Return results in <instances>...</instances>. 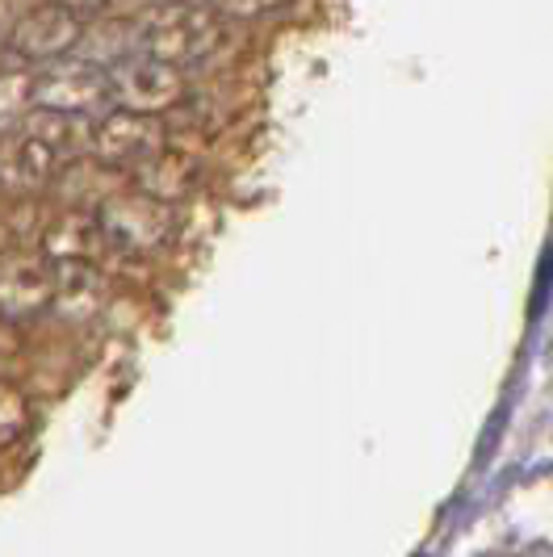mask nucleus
<instances>
[{
	"instance_id": "obj_1",
	"label": "nucleus",
	"mask_w": 553,
	"mask_h": 557,
	"mask_svg": "<svg viewBox=\"0 0 553 557\" xmlns=\"http://www.w3.org/2000/svg\"><path fill=\"white\" fill-rule=\"evenodd\" d=\"M226 38V22L206 4V0H176L160 4L143 29H138V51L164 59L172 67H197L214 55Z\"/></svg>"
},
{
	"instance_id": "obj_2",
	"label": "nucleus",
	"mask_w": 553,
	"mask_h": 557,
	"mask_svg": "<svg viewBox=\"0 0 553 557\" xmlns=\"http://www.w3.org/2000/svg\"><path fill=\"white\" fill-rule=\"evenodd\" d=\"M106 81H110L113 110L151 113V117H168L176 106H185L189 88H185V72L172 67L164 59L135 51L106 63Z\"/></svg>"
},
{
	"instance_id": "obj_3",
	"label": "nucleus",
	"mask_w": 553,
	"mask_h": 557,
	"mask_svg": "<svg viewBox=\"0 0 553 557\" xmlns=\"http://www.w3.org/2000/svg\"><path fill=\"white\" fill-rule=\"evenodd\" d=\"M168 147L164 117L131 110H106L93 117V139H88V156L110 172H126L135 176L147 160H156Z\"/></svg>"
},
{
	"instance_id": "obj_4",
	"label": "nucleus",
	"mask_w": 553,
	"mask_h": 557,
	"mask_svg": "<svg viewBox=\"0 0 553 557\" xmlns=\"http://www.w3.org/2000/svg\"><path fill=\"white\" fill-rule=\"evenodd\" d=\"M97 214H101V226H106V235H110L113 251H126V256H156V251H164L168 239H172V206L138 194V189L110 194L97 206Z\"/></svg>"
},
{
	"instance_id": "obj_5",
	"label": "nucleus",
	"mask_w": 553,
	"mask_h": 557,
	"mask_svg": "<svg viewBox=\"0 0 553 557\" xmlns=\"http://www.w3.org/2000/svg\"><path fill=\"white\" fill-rule=\"evenodd\" d=\"M34 106L76 113V117H101L106 110H113L106 67L81 63L72 55L47 63V67H34Z\"/></svg>"
},
{
	"instance_id": "obj_6",
	"label": "nucleus",
	"mask_w": 553,
	"mask_h": 557,
	"mask_svg": "<svg viewBox=\"0 0 553 557\" xmlns=\"http://www.w3.org/2000/svg\"><path fill=\"white\" fill-rule=\"evenodd\" d=\"M9 55L26 67H47L67 59L84 42V17L72 13L67 4L47 0L38 9H29L26 17H17V26L9 29Z\"/></svg>"
},
{
	"instance_id": "obj_7",
	"label": "nucleus",
	"mask_w": 553,
	"mask_h": 557,
	"mask_svg": "<svg viewBox=\"0 0 553 557\" xmlns=\"http://www.w3.org/2000/svg\"><path fill=\"white\" fill-rule=\"evenodd\" d=\"M56 294V260L42 248L0 251V319L26 323L34 314L51 310Z\"/></svg>"
},
{
	"instance_id": "obj_8",
	"label": "nucleus",
	"mask_w": 553,
	"mask_h": 557,
	"mask_svg": "<svg viewBox=\"0 0 553 557\" xmlns=\"http://www.w3.org/2000/svg\"><path fill=\"white\" fill-rule=\"evenodd\" d=\"M56 151L26 131H4L0 135V194L4 197H34L51 189L59 176Z\"/></svg>"
},
{
	"instance_id": "obj_9",
	"label": "nucleus",
	"mask_w": 553,
	"mask_h": 557,
	"mask_svg": "<svg viewBox=\"0 0 553 557\" xmlns=\"http://www.w3.org/2000/svg\"><path fill=\"white\" fill-rule=\"evenodd\" d=\"M110 302V285L101 277L97 264H81V260H56V294H51V310L67 323H93Z\"/></svg>"
},
{
	"instance_id": "obj_10",
	"label": "nucleus",
	"mask_w": 553,
	"mask_h": 557,
	"mask_svg": "<svg viewBox=\"0 0 553 557\" xmlns=\"http://www.w3.org/2000/svg\"><path fill=\"white\" fill-rule=\"evenodd\" d=\"M42 251L51 260H81V264H97L110 248V235L101 226V214L97 210H63L59 219L47 223L42 231Z\"/></svg>"
},
{
	"instance_id": "obj_11",
	"label": "nucleus",
	"mask_w": 553,
	"mask_h": 557,
	"mask_svg": "<svg viewBox=\"0 0 553 557\" xmlns=\"http://www.w3.org/2000/svg\"><path fill=\"white\" fill-rule=\"evenodd\" d=\"M131 181H135L138 194L156 197L164 206H176V201H185L197 189V160L185 156V151L164 147L156 160H147V164L138 168Z\"/></svg>"
},
{
	"instance_id": "obj_12",
	"label": "nucleus",
	"mask_w": 553,
	"mask_h": 557,
	"mask_svg": "<svg viewBox=\"0 0 553 557\" xmlns=\"http://www.w3.org/2000/svg\"><path fill=\"white\" fill-rule=\"evenodd\" d=\"M29 110H34V67L9 59L0 67V135L17 131Z\"/></svg>"
},
{
	"instance_id": "obj_13",
	"label": "nucleus",
	"mask_w": 553,
	"mask_h": 557,
	"mask_svg": "<svg viewBox=\"0 0 553 557\" xmlns=\"http://www.w3.org/2000/svg\"><path fill=\"white\" fill-rule=\"evenodd\" d=\"M29 428H34L29 398L22 394V386H13V382L0 377V453L13 448L17 441H26Z\"/></svg>"
},
{
	"instance_id": "obj_14",
	"label": "nucleus",
	"mask_w": 553,
	"mask_h": 557,
	"mask_svg": "<svg viewBox=\"0 0 553 557\" xmlns=\"http://www.w3.org/2000/svg\"><path fill=\"white\" fill-rule=\"evenodd\" d=\"M222 22H260L269 13H281L290 0H206Z\"/></svg>"
},
{
	"instance_id": "obj_15",
	"label": "nucleus",
	"mask_w": 553,
	"mask_h": 557,
	"mask_svg": "<svg viewBox=\"0 0 553 557\" xmlns=\"http://www.w3.org/2000/svg\"><path fill=\"white\" fill-rule=\"evenodd\" d=\"M59 4H67V9L81 13V17H93V13H106L113 0H59Z\"/></svg>"
},
{
	"instance_id": "obj_16",
	"label": "nucleus",
	"mask_w": 553,
	"mask_h": 557,
	"mask_svg": "<svg viewBox=\"0 0 553 557\" xmlns=\"http://www.w3.org/2000/svg\"><path fill=\"white\" fill-rule=\"evenodd\" d=\"M9 59H13V55H9V42H4V38H0V67H4V63H9Z\"/></svg>"
},
{
	"instance_id": "obj_17",
	"label": "nucleus",
	"mask_w": 553,
	"mask_h": 557,
	"mask_svg": "<svg viewBox=\"0 0 553 557\" xmlns=\"http://www.w3.org/2000/svg\"><path fill=\"white\" fill-rule=\"evenodd\" d=\"M160 4H176V0H160Z\"/></svg>"
}]
</instances>
